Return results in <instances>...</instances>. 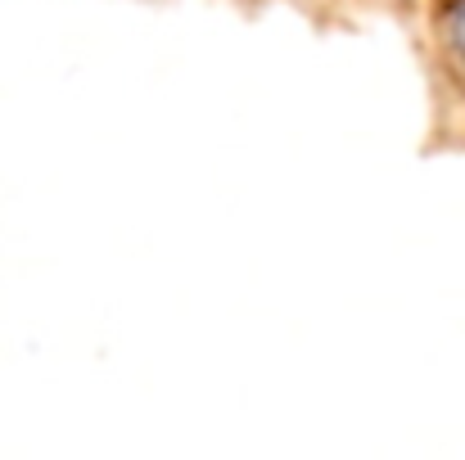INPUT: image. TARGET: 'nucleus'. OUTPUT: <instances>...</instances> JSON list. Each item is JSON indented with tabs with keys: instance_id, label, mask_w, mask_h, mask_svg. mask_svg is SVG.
<instances>
[{
	"instance_id": "1",
	"label": "nucleus",
	"mask_w": 465,
	"mask_h": 460,
	"mask_svg": "<svg viewBox=\"0 0 465 460\" xmlns=\"http://www.w3.org/2000/svg\"><path fill=\"white\" fill-rule=\"evenodd\" d=\"M439 45L448 68L457 73V82L465 86V0H448L439 9Z\"/></svg>"
}]
</instances>
